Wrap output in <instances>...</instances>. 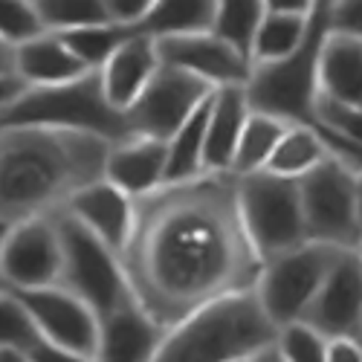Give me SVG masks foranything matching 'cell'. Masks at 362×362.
I'll return each instance as SVG.
<instances>
[{"label": "cell", "instance_id": "obj_1", "mask_svg": "<svg viewBox=\"0 0 362 362\" xmlns=\"http://www.w3.org/2000/svg\"><path fill=\"white\" fill-rule=\"evenodd\" d=\"M139 305L165 327L221 296L255 290L264 261L238 203L235 174H200L136 197L122 250Z\"/></svg>", "mask_w": 362, "mask_h": 362}, {"label": "cell", "instance_id": "obj_2", "mask_svg": "<svg viewBox=\"0 0 362 362\" xmlns=\"http://www.w3.org/2000/svg\"><path fill=\"white\" fill-rule=\"evenodd\" d=\"M110 145L67 128H0V226L64 209L76 192L105 177Z\"/></svg>", "mask_w": 362, "mask_h": 362}, {"label": "cell", "instance_id": "obj_3", "mask_svg": "<svg viewBox=\"0 0 362 362\" xmlns=\"http://www.w3.org/2000/svg\"><path fill=\"white\" fill-rule=\"evenodd\" d=\"M279 325L255 290L221 296L168 327L154 362H250L273 348Z\"/></svg>", "mask_w": 362, "mask_h": 362}, {"label": "cell", "instance_id": "obj_4", "mask_svg": "<svg viewBox=\"0 0 362 362\" xmlns=\"http://www.w3.org/2000/svg\"><path fill=\"white\" fill-rule=\"evenodd\" d=\"M9 125H44V128H67L105 136L119 142L131 136L125 113L113 107L99 70H90L64 84L26 87L23 93L0 110V128Z\"/></svg>", "mask_w": 362, "mask_h": 362}, {"label": "cell", "instance_id": "obj_5", "mask_svg": "<svg viewBox=\"0 0 362 362\" xmlns=\"http://www.w3.org/2000/svg\"><path fill=\"white\" fill-rule=\"evenodd\" d=\"M330 4H316L310 15V33L296 52L281 62L255 64L244 84L252 110L281 116L287 122H313V107L319 99V52L330 29Z\"/></svg>", "mask_w": 362, "mask_h": 362}, {"label": "cell", "instance_id": "obj_6", "mask_svg": "<svg viewBox=\"0 0 362 362\" xmlns=\"http://www.w3.org/2000/svg\"><path fill=\"white\" fill-rule=\"evenodd\" d=\"M55 223L58 232H62V252H64L62 281L58 284H64L67 290L81 296L99 313V319L134 296L125 261L113 247H107L99 235H93L64 209L55 212Z\"/></svg>", "mask_w": 362, "mask_h": 362}, {"label": "cell", "instance_id": "obj_7", "mask_svg": "<svg viewBox=\"0 0 362 362\" xmlns=\"http://www.w3.org/2000/svg\"><path fill=\"white\" fill-rule=\"evenodd\" d=\"M238 203L261 261H269L308 240L298 180L279 177L267 168L244 174L238 177Z\"/></svg>", "mask_w": 362, "mask_h": 362}, {"label": "cell", "instance_id": "obj_8", "mask_svg": "<svg viewBox=\"0 0 362 362\" xmlns=\"http://www.w3.org/2000/svg\"><path fill=\"white\" fill-rule=\"evenodd\" d=\"M301 212H305L308 240L330 244L339 250H359L356 194L359 171L330 151L310 174L298 180Z\"/></svg>", "mask_w": 362, "mask_h": 362}, {"label": "cell", "instance_id": "obj_9", "mask_svg": "<svg viewBox=\"0 0 362 362\" xmlns=\"http://www.w3.org/2000/svg\"><path fill=\"white\" fill-rule=\"evenodd\" d=\"M337 255H339V247L305 240V244L264 261L255 293L267 316L279 325V330L293 322H301L322 281L327 279Z\"/></svg>", "mask_w": 362, "mask_h": 362}, {"label": "cell", "instance_id": "obj_10", "mask_svg": "<svg viewBox=\"0 0 362 362\" xmlns=\"http://www.w3.org/2000/svg\"><path fill=\"white\" fill-rule=\"evenodd\" d=\"M62 232L52 215H35L6 226L0 244V273L9 290H33L62 281Z\"/></svg>", "mask_w": 362, "mask_h": 362}, {"label": "cell", "instance_id": "obj_11", "mask_svg": "<svg viewBox=\"0 0 362 362\" xmlns=\"http://www.w3.org/2000/svg\"><path fill=\"white\" fill-rule=\"evenodd\" d=\"M212 93L215 87L206 84L203 78L180 67L160 64L154 78L142 90V96L125 110L128 131L168 139Z\"/></svg>", "mask_w": 362, "mask_h": 362}, {"label": "cell", "instance_id": "obj_12", "mask_svg": "<svg viewBox=\"0 0 362 362\" xmlns=\"http://www.w3.org/2000/svg\"><path fill=\"white\" fill-rule=\"evenodd\" d=\"M33 316L44 342L62 345L87 356H96L99 348V313L81 296L64 284H47L33 290H12Z\"/></svg>", "mask_w": 362, "mask_h": 362}, {"label": "cell", "instance_id": "obj_13", "mask_svg": "<svg viewBox=\"0 0 362 362\" xmlns=\"http://www.w3.org/2000/svg\"><path fill=\"white\" fill-rule=\"evenodd\" d=\"M301 322L325 339L362 342V252L339 250L327 279L313 296Z\"/></svg>", "mask_w": 362, "mask_h": 362}, {"label": "cell", "instance_id": "obj_14", "mask_svg": "<svg viewBox=\"0 0 362 362\" xmlns=\"http://www.w3.org/2000/svg\"><path fill=\"white\" fill-rule=\"evenodd\" d=\"M160 62L168 67H180L206 84L218 87H244L252 76V62L238 47L223 41L218 33H186L157 38Z\"/></svg>", "mask_w": 362, "mask_h": 362}, {"label": "cell", "instance_id": "obj_15", "mask_svg": "<svg viewBox=\"0 0 362 362\" xmlns=\"http://www.w3.org/2000/svg\"><path fill=\"white\" fill-rule=\"evenodd\" d=\"M168 327L131 296L99 319V362H154Z\"/></svg>", "mask_w": 362, "mask_h": 362}, {"label": "cell", "instance_id": "obj_16", "mask_svg": "<svg viewBox=\"0 0 362 362\" xmlns=\"http://www.w3.org/2000/svg\"><path fill=\"white\" fill-rule=\"evenodd\" d=\"M64 212H70L76 221H81L93 235H99L107 247H113L119 255L128 247V238L134 232V218H136V200L113 186L110 180H96V183L84 186L76 192Z\"/></svg>", "mask_w": 362, "mask_h": 362}, {"label": "cell", "instance_id": "obj_17", "mask_svg": "<svg viewBox=\"0 0 362 362\" xmlns=\"http://www.w3.org/2000/svg\"><path fill=\"white\" fill-rule=\"evenodd\" d=\"M168 171V142L145 134H131L110 145L105 180L128 192L134 200L165 186Z\"/></svg>", "mask_w": 362, "mask_h": 362}, {"label": "cell", "instance_id": "obj_18", "mask_svg": "<svg viewBox=\"0 0 362 362\" xmlns=\"http://www.w3.org/2000/svg\"><path fill=\"white\" fill-rule=\"evenodd\" d=\"M160 64L163 62H160L157 38H151L136 29V33L107 58V64L99 70L102 87H105L110 105L125 113L142 96V90L148 87L151 78H154Z\"/></svg>", "mask_w": 362, "mask_h": 362}, {"label": "cell", "instance_id": "obj_19", "mask_svg": "<svg viewBox=\"0 0 362 362\" xmlns=\"http://www.w3.org/2000/svg\"><path fill=\"white\" fill-rule=\"evenodd\" d=\"M250 102L244 87H218L206 122V174H232L238 139L244 134Z\"/></svg>", "mask_w": 362, "mask_h": 362}, {"label": "cell", "instance_id": "obj_20", "mask_svg": "<svg viewBox=\"0 0 362 362\" xmlns=\"http://www.w3.org/2000/svg\"><path fill=\"white\" fill-rule=\"evenodd\" d=\"M319 96L362 105V38L327 29L319 52Z\"/></svg>", "mask_w": 362, "mask_h": 362}, {"label": "cell", "instance_id": "obj_21", "mask_svg": "<svg viewBox=\"0 0 362 362\" xmlns=\"http://www.w3.org/2000/svg\"><path fill=\"white\" fill-rule=\"evenodd\" d=\"M90 73L73 49L64 44L58 33H41L29 38L26 44L15 47V76L26 87H47V84H64L78 76Z\"/></svg>", "mask_w": 362, "mask_h": 362}, {"label": "cell", "instance_id": "obj_22", "mask_svg": "<svg viewBox=\"0 0 362 362\" xmlns=\"http://www.w3.org/2000/svg\"><path fill=\"white\" fill-rule=\"evenodd\" d=\"M327 157H330V145L325 142L322 131L313 122H293L279 139L273 157L267 163V171H273L279 177H290V180H301Z\"/></svg>", "mask_w": 362, "mask_h": 362}, {"label": "cell", "instance_id": "obj_23", "mask_svg": "<svg viewBox=\"0 0 362 362\" xmlns=\"http://www.w3.org/2000/svg\"><path fill=\"white\" fill-rule=\"evenodd\" d=\"M215 96V93H212ZM212 96H209L183 125L168 136V171L165 183H186L200 174H206V122H209V107H212Z\"/></svg>", "mask_w": 362, "mask_h": 362}, {"label": "cell", "instance_id": "obj_24", "mask_svg": "<svg viewBox=\"0 0 362 362\" xmlns=\"http://www.w3.org/2000/svg\"><path fill=\"white\" fill-rule=\"evenodd\" d=\"M215 15L218 0H157L136 29L151 38L206 33L215 26Z\"/></svg>", "mask_w": 362, "mask_h": 362}, {"label": "cell", "instance_id": "obj_25", "mask_svg": "<svg viewBox=\"0 0 362 362\" xmlns=\"http://www.w3.org/2000/svg\"><path fill=\"white\" fill-rule=\"evenodd\" d=\"M310 15L267 9L258 33L252 38V49H250L252 67L255 64H269V62H281V58H287L290 52H296L310 33Z\"/></svg>", "mask_w": 362, "mask_h": 362}, {"label": "cell", "instance_id": "obj_26", "mask_svg": "<svg viewBox=\"0 0 362 362\" xmlns=\"http://www.w3.org/2000/svg\"><path fill=\"white\" fill-rule=\"evenodd\" d=\"M293 122H287V119H281V116L250 107L244 134H240V139H238V151H235V160H232V174L244 177V174L267 168L279 139L284 136V131Z\"/></svg>", "mask_w": 362, "mask_h": 362}, {"label": "cell", "instance_id": "obj_27", "mask_svg": "<svg viewBox=\"0 0 362 362\" xmlns=\"http://www.w3.org/2000/svg\"><path fill=\"white\" fill-rule=\"evenodd\" d=\"M134 33H136L134 26L107 21V23H90V26L67 29V33H58V35L64 38V44L73 49V55L87 70H102L107 64V58L122 47Z\"/></svg>", "mask_w": 362, "mask_h": 362}, {"label": "cell", "instance_id": "obj_28", "mask_svg": "<svg viewBox=\"0 0 362 362\" xmlns=\"http://www.w3.org/2000/svg\"><path fill=\"white\" fill-rule=\"evenodd\" d=\"M264 15H267L264 0H218V15H215L212 33H218L223 41L238 47L244 55H250L252 38L258 33Z\"/></svg>", "mask_w": 362, "mask_h": 362}, {"label": "cell", "instance_id": "obj_29", "mask_svg": "<svg viewBox=\"0 0 362 362\" xmlns=\"http://www.w3.org/2000/svg\"><path fill=\"white\" fill-rule=\"evenodd\" d=\"M35 6L49 33H67V29L113 21L107 0H35Z\"/></svg>", "mask_w": 362, "mask_h": 362}, {"label": "cell", "instance_id": "obj_30", "mask_svg": "<svg viewBox=\"0 0 362 362\" xmlns=\"http://www.w3.org/2000/svg\"><path fill=\"white\" fill-rule=\"evenodd\" d=\"M41 342V334L23 308V301L12 290H0V348L29 351Z\"/></svg>", "mask_w": 362, "mask_h": 362}, {"label": "cell", "instance_id": "obj_31", "mask_svg": "<svg viewBox=\"0 0 362 362\" xmlns=\"http://www.w3.org/2000/svg\"><path fill=\"white\" fill-rule=\"evenodd\" d=\"M276 351L284 362H330V339L305 322H293L279 330Z\"/></svg>", "mask_w": 362, "mask_h": 362}, {"label": "cell", "instance_id": "obj_32", "mask_svg": "<svg viewBox=\"0 0 362 362\" xmlns=\"http://www.w3.org/2000/svg\"><path fill=\"white\" fill-rule=\"evenodd\" d=\"M313 125L345 142L362 145V105H345L319 96L313 107Z\"/></svg>", "mask_w": 362, "mask_h": 362}, {"label": "cell", "instance_id": "obj_33", "mask_svg": "<svg viewBox=\"0 0 362 362\" xmlns=\"http://www.w3.org/2000/svg\"><path fill=\"white\" fill-rule=\"evenodd\" d=\"M47 33L35 0H0V38L12 47Z\"/></svg>", "mask_w": 362, "mask_h": 362}, {"label": "cell", "instance_id": "obj_34", "mask_svg": "<svg viewBox=\"0 0 362 362\" xmlns=\"http://www.w3.org/2000/svg\"><path fill=\"white\" fill-rule=\"evenodd\" d=\"M327 18L330 29L362 38V0H330Z\"/></svg>", "mask_w": 362, "mask_h": 362}, {"label": "cell", "instance_id": "obj_35", "mask_svg": "<svg viewBox=\"0 0 362 362\" xmlns=\"http://www.w3.org/2000/svg\"><path fill=\"white\" fill-rule=\"evenodd\" d=\"M154 4L157 0H107V12L116 23H125V26L136 29Z\"/></svg>", "mask_w": 362, "mask_h": 362}, {"label": "cell", "instance_id": "obj_36", "mask_svg": "<svg viewBox=\"0 0 362 362\" xmlns=\"http://www.w3.org/2000/svg\"><path fill=\"white\" fill-rule=\"evenodd\" d=\"M29 362H99L96 356H87V354H78V351H70V348H62V345H52V342H38L26 351Z\"/></svg>", "mask_w": 362, "mask_h": 362}, {"label": "cell", "instance_id": "obj_37", "mask_svg": "<svg viewBox=\"0 0 362 362\" xmlns=\"http://www.w3.org/2000/svg\"><path fill=\"white\" fill-rule=\"evenodd\" d=\"M319 131H322V128H319ZM322 136H325V142L330 145V151H334V154H339L345 163H351L356 171H362V145L345 142V139H339V136H334V134H325V131H322Z\"/></svg>", "mask_w": 362, "mask_h": 362}, {"label": "cell", "instance_id": "obj_38", "mask_svg": "<svg viewBox=\"0 0 362 362\" xmlns=\"http://www.w3.org/2000/svg\"><path fill=\"white\" fill-rule=\"evenodd\" d=\"M330 362H362V342L330 339Z\"/></svg>", "mask_w": 362, "mask_h": 362}, {"label": "cell", "instance_id": "obj_39", "mask_svg": "<svg viewBox=\"0 0 362 362\" xmlns=\"http://www.w3.org/2000/svg\"><path fill=\"white\" fill-rule=\"evenodd\" d=\"M26 90V84L12 73V76H0V110L9 107L21 93Z\"/></svg>", "mask_w": 362, "mask_h": 362}, {"label": "cell", "instance_id": "obj_40", "mask_svg": "<svg viewBox=\"0 0 362 362\" xmlns=\"http://www.w3.org/2000/svg\"><path fill=\"white\" fill-rule=\"evenodd\" d=\"M267 9L273 12H296V15H310L316 0H264Z\"/></svg>", "mask_w": 362, "mask_h": 362}, {"label": "cell", "instance_id": "obj_41", "mask_svg": "<svg viewBox=\"0 0 362 362\" xmlns=\"http://www.w3.org/2000/svg\"><path fill=\"white\" fill-rule=\"evenodd\" d=\"M15 73V47L0 38V76H12Z\"/></svg>", "mask_w": 362, "mask_h": 362}, {"label": "cell", "instance_id": "obj_42", "mask_svg": "<svg viewBox=\"0 0 362 362\" xmlns=\"http://www.w3.org/2000/svg\"><path fill=\"white\" fill-rule=\"evenodd\" d=\"M0 362H29V356H26V351L0 348Z\"/></svg>", "mask_w": 362, "mask_h": 362}, {"label": "cell", "instance_id": "obj_43", "mask_svg": "<svg viewBox=\"0 0 362 362\" xmlns=\"http://www.w3.org/2000/svg\"><path fill=\"white\" fill-rule=\"evenodd\" d=\"M250 362H284V359H281V354H279V351H276V345H273V348H267L264 354L252 356Z\"/></svg>", "mask_w": 362, "mask_h": 362}, {"label": "cell", "instance_id": "obj_44", "mask_svg": "<svg viewBox=\"0 0 362 362\" xmlns=\"http://www.w3.org/2000/svg\"><path fill=\"white\" fill-rule=\"evenodd\" d=\"M356 223H359V247H362V171H359V194H356Z\"/></svg>", "mask_w": 362, "mask_h": 362}, {"label": "cell", "instance_id": "obj_45", "mask_svg": "<svg viewBox=\"0 0 362 362\" xmlns=\"http://www.w3.org/2000/svg\"><path fill=\"white\" fill-rule=\"evenodd\" d=\"M4 235H6V226H0V244H4ZM0 290H9L6 281H4V273H0Z\"/></svg>", "mask_w": 362, "mask_h": 362}, {"label": "cell", "instance_id": "obj_46", "mask_svg": "<svg viewBox=\"0 0 362 362\" xmlns=\"http://www.w3.org/2000/svg\"><path fill=\"white\" fill-rule=\"evenodd\" d=\"M359 252H362V247H359Z\"/></svg>", "mask_w": 362, "mask_h": 362}]
</instances>
